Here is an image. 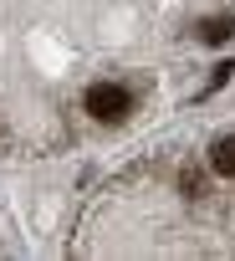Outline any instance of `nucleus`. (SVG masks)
I'll list each match as a JSON object with an SVG mask.
<instances>
[{
  "label": "nucleus",
  "instance_id": "1",
  "mask_svg": "<svg viewBox=\"0 0 235 261\" xmlns=\"http://www.w3.org/2000/svg\"><path fill=\"white\" fill-rule=\"evenodd\" d=\"M128 92L118 87V82H97V87H87V113L97 118V123H123L128 118Z\"/></svg>",
  "mask_w": 235,
  "mask_h": 261
},
{
  "label": "nucleus",
  "instance_id": "2",
  "mask_svg": "<svg viewBox=\"0 0 235 261\" xmlns=\"http://www.w3.org/2000/svg\"><path fill=\"white\" fill-rule=\"evenodd\" d=\"M210 164H215V174H235V134L215 144V154H210Z\"/></svg>",
  "mask_w": 235,
  "mask_h": 261
},
{
  "label": "nucleus",
  "instance_id": "3",
  "mask_svg": "<svg viewBox=\"0 0 235 261\" xmlns=\"http://www.w3.org/2000/svg\"><path fill=\"white\" fill-rule=\"evenodd\" d=\"M199 36H204V41H215V46H220V41H230V36H235V16H215V21H204V31H199Z\"/></svg>",
  "mask_w": 235,
  "mask_h": 261
},
{
  "label": "nucleus",
  "instance_id": "4",
  "mask_svg": "<svg viewBox=\"0 0 235 261\" xmlns=\"http://www.w3.org/2000/svg\"><path fill=\"white\" fill-rule=\"evenodd\" d=\"M225 82H230V62H220V67H215V77H210V92H215V87H225Z\"/></svg>",
  "mask_w": 235,
  "mask_h": 261
}]
</instances>
